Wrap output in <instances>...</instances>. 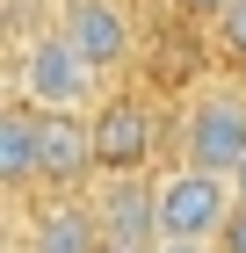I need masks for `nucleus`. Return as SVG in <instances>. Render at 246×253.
<instances>
[{
	"mask_svg": "<svg viewBox=\"0 0 246 253\" xmlns=\"http://www.w3.org/2000/svg\"><path fill=\"white\" fill-rule=\"evenodd\" d=\"M232 188H239V203H246V167H239V181H232Z\"/></svg>",
	"mask_w": 246,
	"mask_h": 253,
	"instance_id": "nucleus-14",
	"label": "nucleus"
},
{
	"mask_svg": "<svg viewBox=\"0 0 246 253\" xmlns=\"http://www.w3.org/2000/svg\"><path fill=\"white\" fill-rule=\"evenodd\" d=\"M22 253H109L95 203H44L29 217V246Z\"/></svg>",
	"mask_w": 246,
	"mask_h": 253,
	"instance_id": "nucleus-8",
	"label": "nucleus"
},
{
	"mask_svg": "<svg viewBox=\"0 0 246 253\" xmlns=\"http://www.w3.org/2000/svg\"><path fill=\"white\" fill-rule=\"evenodd\" d=\"M181 7H189V15H203V22H225L239 0H181Z\"/></svg>",
	"mask_w": 246,
	"mask_h": 253,
	"instance_id": "nucleus-12",
	"label": "nucleus"
},
{
	"mask_svg": "<svg viewBox=\"0 0 246 253\" xmlns=\"http://www.w3.org/2000/svg\"><path fill=\"white\" fill-rule=\"evenodd\" d=\"M87 130H95V167L101 174H138L152 159V145H159V116H152L138 94L101 101L95 116H87Z\"/></svg>",
	"mask_w": 246,
	"mask_h": 253,
	"instance_id": "nucleus-5",
	"label": "nucleus"
},
{
	"mask_svg": "<svg viewBox=\"0 0 246 253\" xmlns=\"http://www.w3.org/2000/svg\"><path fill=\"white\" fill-rule=\"evenodd\" d=\"M217 253H246V203H239V217L225 224V239H217Z\"/></svg>",
	"mask_w": 246,
	"mask_h": 253,
	"instance_id": "nucleus-11",
	"label": "nucleus"
},
{
	"mask_svg": "<svg viewBox=\"0 0 246 253\" xmlns=\"http://www.w3.org/2000/svg\"><path fill=\"white\" fill-rule=\"evenodd\" d=\"M174 137H181V167L239 181V167H246V87L203 80L189 94V109H181V123H174Z\"/></svg>",
	"mask_w": 246,
	"mask_h": 253,
	"instance_id": "nucleus-2",
	"label": "nucleus"
},
{
	"mask_svg": "<svg viewBox=\"0 0 246 253\" xmlns=\"http://www.w3.org/2000/svg\"><path fill=\"white\" fill-rule=\"evenodd\" d=\"M152 203H159V239H189V246H217L239 217V188L203 167H167L152 181Z\"/></svg>",
	"mask_w": 246,
	"mask_h": 253,
	"instance_id": "nucleus-3",
	"label": "nucleus"
},
{
	"mask_svg": "<svg viewBox=\"0 0 246 253\" xmlns=\"http://www.w3.org/2000/svg\"><path fill=\"white\" fill-rule=\"evenodd\" d=\"M15 101L37 116H95L101 73L65 43V29H29L15 43Z\"/></svg>",
	"mask_w": 246,
	"mask_h": 253,
	"instance_id": "nucleus-1",
	"label": "nucleus"
},
{
	"mask_svg": "<svg viewBox=\"0 0 246 253\" xmlns=\"http://www.w3.org/2000/svg\"><path fill=\"white\" fill-rule=\"evenodd\" d=\"M217 51H225L232 65H246V0H239V7H232L225 22H217Z\"/></svg>",
	"mask_w": 246,
	"mask_h": 253,
	"instance_id": "nucleus-10",
	"label": "nucleus"
},
{
	"mask_svg": "<svg viewBox=\"0 0 246 253\" xmlns=\"http://www.w3.org/2000/svg\"><path fill=\"white\" fill-rule=\"evenodd\" d=\"M95 217H101L109 246H138V253L159 246V203H152V181H138V174H101Z\"/></svg>",
	"mask_w": 246,
	"mask_h": 253,
	"instance_id": "nucleus-6",
	"label": "nucleus"
},
{
	"mask_svg": "<svg viewBox=\"0 0 246 253\" xmlns=\"http://www.w3.org/2000/svg\"><path fill=\"white\" fill-rule=\"evenodd\" d=\"M51 29H65V43H73L95 73L131 65V51H138V15L123 7V0H58Z\"/></svg>",
	"mask_w": 246,
	"mask_h": 253,
	"instance_id": "nucleus-4",
	"label": "nucleus"
},
{
	"mask_svg": "<svg viewBox=\"0 0 246 253\" xmlns=\"http://www.w3.org/2000/svg\"><path fill=\"white\" fill-rule=\"evenodd\" d=\"M0 181L7 188H37V109H22V101H7L0 109Z\"/></svg>",
	"mask_w": 246,
	"mask_h": 253,
	"instance_id": "nucleus-9",
	"label": "nucleus"
},
{
	"mask_svg": "<svg viewBox=\"0 0 246 253\" xmlns=\"http://www.w3.org/2000/svg\"><path fill=\"white\" fill-rule=\"evenodd\" d=\"M152 253H217V246H189V239H159Z\"/></svg>",
	"mask_w": 246,
	"mask_h": 253,
	"instance_id": "nucleus-13",
	"label": "nucleus"
},
{
	"mask_svg": "<svg viewBox=\"0 0 246 253\" xmlns=\"http://www.w3.org/2000/svg\"><path fill=\"white\" fill-rule=\"evenodd\" d=\"M109 253H138V246H109Z\"/></svg>",
	"mask_w": 246,
	"mask_h": 253,
	"instance_id": "nucleus-15",
	"label": "nucleus"
},
{
	"mask_svg": "<svg viewBox=\"0 0 246 253\" xmlns=\"http://www.w3.org/2000/svg\"><path fill=\"white\" fill-rule=\"evenodd\" d=\"M37 174L51 181V188H73V181L101 174L87 116H37Z\"/></svg>",
	"mask_w": 246,
	"mask_h": 253,
	"instance_id": "nucleus-7",
	"label": "nucleus"
}]
</instances>
